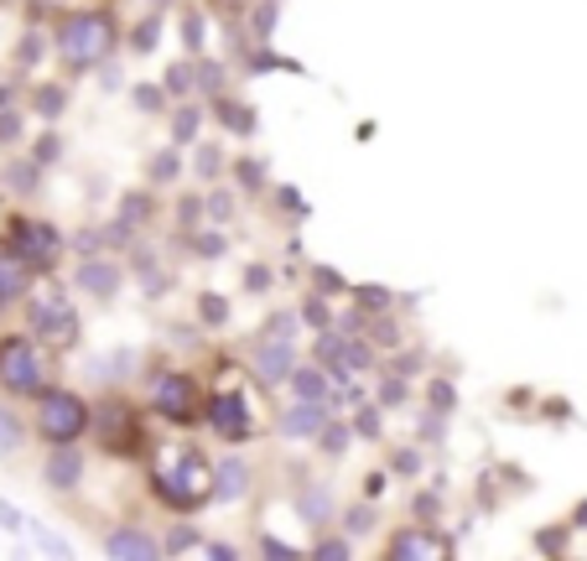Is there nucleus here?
Returning <instances> with one entry per match:
<instances>
[{
    "mask_svg": "<svg viewBox=\"0 0 587 561\" xmlns=\"http://www.w3.org/2000/svg\"><path fill=\"white\" fill-rule=\"evenodd\" d=\"M146 219V198H125V209H120V224H141Z\"/></svg>",
    "mask_w": 587,
    "mask_h": 561,
    "instance_id": "nucleus-33",
    "label": "nucleus"
},
{
    "mask_svg": "<svg viewBox=\"0 0 587 561\" xmlns=\"http://www.w3.org/2000/svg\"><path fill=\"white\" fill-rule=\"evenodd\" d=\"M323 426H328V406H323V400H297L282 416L286 437H323Z\"/></svg>",
    "mask_w": 587,
    "mask_h": 561,
    "instance_id": "nucleus-12",
    "label": "nucleus"
},
{
    "mask_svg": "<svg viewBox=\"0 0 587 561\" xmlns=\"http://www.w3.org/2000/svg\"><path fill=\"white\" fill-rule=\"evenodd\" d=\"M416 467H422V458H411V452H405V458H396V473H416Z\"/></svg>",
    "mask_w": 587,
    "mask_h": 561,
    "instance_id": "nucleus-50",
    "label": "nucleus"
},
{
    "mask_svg": "<svg viewBox=\"0 0 587 561\" xmlns=\"http://www.w3.org/2000/svg\"><path fill=\"white\" fill-rule=\"evenodd\" d=\"M22 136V125H16V115H0V140H16Z\"/></svg>",
    "mask_w": 587,
    "mask_h": 561,
    "instance_id": "nucleus-45",
    "label": "nucleus"
},
{
    "mask_svg": "<svg viewBox=\"0 0 587 561\" xmlns=\"http://www.w3.org/2000/svg\"><path fill=\"white\" fill-rule=\"evenodd\" d=\"M235 172H239V183H245V187H260V183H265V166H260V162H239Z\"/></svg>",
    "mask_w": 587,
    "mask_h": 561,
    "instance_id": "nucleus-32",
    "label": "nucleus"
},
{
    "mask_svg": "<svg viewBox=\"0 0 587 561\" xmlns=\"http://www.w3.org/2000/svg\"><path fill=\"white\" fill-rule=\"evenodd\" d=\"M245 484H250V467L239 463V458H224V463L213 467V499L218 504H235L239 494H245Z\"/></svg>",
    "mask_w": 587,
    "mask_h": 561,
    "instance_id": "nucleus-15",
    "label": "nucleus"
},
{
    "mask_svg": "<svg viewBox=\"0 0 587 561\" xmlns=\"http://www.w3.org/2000/svg\"><path fill=\"white\" fill-rule=\"evenodd\" d=\"M312 276H317V291H344V276H338V271H328V265H317Z\"/></svg>",
    "mask_w": 587,
    "mask_h": 561,
    "instance_id": "nucleus-34",
    "label": "nucleus"
},
{
    "mask_svg": "<svg viewBox=\"0 0 587 561\" xmlns=\"http://www.w3.org/2000/svg\"><path fill=\"white\" fill-rule=\"evenodd\" d=\"M218 166H224V157H218L213 146H203V151H198V177H218Z\"/></svg>",
    "mask_w": 587,
    "mask_h": 561,
    "instance_id": "nucleus-28",
    "label": "nucleus"
},
{
    "mask_svg": "<svg viewBox=\"0 0 587 561\" xmlns=\"http://www.w3.org/2000/svg\"><path fill=\"white\" fill-rule=\"evenodd\" d=\"M297 504H302L307 520H328V499H323V489H307Z\"/></svg>",
    "mask_w": 587,
    "mask_h": 561,
    "instance_id": "nucleus-24",
    "label": "nucleus"
},
{
    "mask_svg": "<svg viewBox=\"0 0 587 561\" xmlns=\"http://www.w3.org/2000/svg\"><path fill=\"white\" fill-rule=\"evenodd\" d=\"M37 5H52V0H37Z\"/></svg>",
    "mask_w": 587,
    "mask_h": 561,
    "instance_id": "nucleus-51",
    "label": "nucleus"
},
{
    "mask_svg": "<svg viewBox=\"0 0 587 561\" xmlns=\"http://www.w3.org/2000/svg\"><path fill=\"white\" fill-rule=\"evenodd\" d=\"M104 551L110 557H130V561H151L157 557V540L146 536V531H115V536L104 540Z\"/></svg>",
    "mask_w": 587,
    "mask_h": 561,
    "instance_id": "nucleus-18",
    "label": "nucleus"
},
{
    "mask_svg": "<svg viewBox=\"0 0 587 561\" xmlns=\"http://www.w3.org/2000/svg\"><path fill=\"white\" fill-rule=\"evenodd\" d=\"M250 370H255L260 385L291 379V370H297V317H291V312H276V317L255 333V344H250Z\"/></svg>",
    "mask_w": 587,
    "mask_h": 561,
    "instance_id": "nucleus-3",
    "label": "nucleus"
},
{
    "mask_svg": "<svg viewBox=\"0 0 587 561\" xmlns=\"http://www.w3.org/2000/svg\"><path fill=\"white\" fill-rule=\"evenodd\" d=\"M198 312H203V323H224V317H229V302H224V297H203Z\"/></svg>",
    "mask_w": 587,
    "mask_h": 561,
    "instance_id": "nucleus-27",
    "label": "nucleus"
},
{
    "mask_svg": "<svg viewBox=\"0 0 587 561\" xmlns=\"http://www.w3.org/2000/svg\"><path fill=\"white\" fill-rule=\"evenodd\" d=\"M203 42V22H198V16H188V47H198Z\"/></svg>",
    "mask_w": 587,
    "mask_h": 561,
    "instance_id": "nucleus-49",
    "label": "nucleus"
},
{
    "mask_svg": "<svg viewBox=\"0 0 587 561\" xmlns=\"http://www.w3.org/2000/svg\"><path fill=\"white\" fill-rule=\"evenodd\" d=\"M260 551H265V557H276V561H286V557H291V551H286L282 540H265V546H260Z\"/></svg>",
    "mask_w": 587,
    "mask_h": 561,
    "instance_id": "nucleus-48",
    "label": "nucleus"
},
{
    "mask_svg": "<svg viewBox=\"0 0 587 561\" xmlns=\"http://www.w3.org/2000/svg\"><path fill=\"white\" fill-rule=\"evenodd\" d=\"M115 42H120V32L104 11H73V16H63V26H58V58H63L73 73L99 68V63L115 52Z\"/></svg>",
    "mask_w": 587,
    "mask_h": 561,
    "instance_id": "nucleus-2",
    "label": "nucleus"
},
{
    "mask_svg": "<svg viewBox=\"0 0 587 561\" xmlns=\"http://www.w3.org/2000/svg\"><path fill=\"white\" fill-rule=\"evenodd\" d=\"M312 557H323V561H328V557H349V546H344V540H323Z\"/></svg>",
    "mask_w": 587,
    "mask_h": 561,
    "instance_id": "nucleus-40",
    "label": "nucleus"
},
{
    "mask_svg": "<svg viewBox=\"0 0 587 561\" xmlns=\"http://www.w3.org/2000/svg\"><path fill=\"white\" fill-rule=\"evenodd\" d=\"M0 385L11 396H42L48 390V370L32 338H0Z\"/></svg>",
    "mask_w": 587,
    "mask_h": 561,
    "instance_id": "nucleus-5",
    "label": "nucleus"
},
{
    "mask_svg": "<svg viewBox=\"0 0 587 561\" xmlns=\"http://www.w3.org/2000/svg\"><path fill=\"white\" fill-rule=\"evenodd\" d=\"M151 42H157V22H146L141 32H136V52H151Z\"/></svg>",
    "mask_w": 587,
    "mask_h": 561,
    "instance_id": "nucleus-41",
    "label": "nucleus"
},
{
    "mask_svg": "<svg viewBox=\"0 0 587 561\" xmlns=\"http://www.w3.org/2000/svg\"><path fill=\"white\" fill-rule=\"evenodd\" d=\"M151 406H157L166 421H192L198 411H203V396H198V385H192L188 374L162 370L157 379H151Z\"/></svg>",
    "mask_w": 587,
    "mask_h": 561,
    "instance_id": "nucleus-8",
    "label": "nucleus"
},
{
    "mask_svg": "<svg viewBox=\"0 0 587 561\" xmlns=\"http://www.w3.org/2000/svg\"><path fill=\"white\" fill-rule=\"evenodd\" d=\"M84 426H89L84 396H73V390H42V396H37V432H42L52 447L78 442Z\"/></svg>",
    "mask_w": 587,
    "mask_h": 561,
    "instance_id": "nucleus-4",
    "label": "nucleus"
},
{
    "mask_svg": "<svg viewBox=\"0 0 587 561\" xmlns=\"http://www.w3.org/2000/svg\"><path fill=\"white\" fill-rule=\"evenodd\" d=\"M317 364L333 374V379H349V374H364L375 359H370V349L359 344V333H323L317 338Z\"/></svg>",
    "mask_w": 587,
    "mask_h": 561,
    "instance_id": "nucleus-9",
    "label": "nucleus"
},
{
    "mask_svg": "<svg viewBox=\"0 0 587 561\" xmlns=\"http://www.w3.org/2000/svg\"><path fill=\"white\" fill-rule=\"evenodd\" d=\"M42 473H48L52 489H73V484L84 478V452H68V442H63V452H52Z\"/></svg>",
    "mask_w": 587,
    "mask_h": 561,
    "instance_id": "nucleus-17",
    "label": "nucleus"
},
{
    "mask_svg": "<svg viewBox=\"0 0 587 561\" xmlns=\"http://www.w3.org/2000/svg\"><path fill=\"white\" fill-rule=\"evenodd\" d=\"M198 89L218 99V94H224V68H218V63H203V68H198Z\"/></svg>",
    "mask_w": 587,
    "mask_h": 561,
    "instance_id": "nucleus-22",
    "label": "nucleus"
},
{
    "mask_svg": "<svg viewBox=\"0 0 587 561\" xmlns=\"http://www.w3.org/2000/svg\"><path fill=\"white\" fill-rule=\"evenodd\" d=\"M78 286L89 291V297H115V286H120V265L115 260H84L78 265Z\"/></svg>",
    "mask_w": 587,
    "mask_h": 561,
    "instance_id": "nucleus-14",
    "label": "nucleus"
},
{
    "mask_svg": "<svg viewBox=\"0 0 587 561\" xmlns=\"http://www.w3.org/2000/svg\"><path fill=\"white\" fill-rule=\"evenodd\" d=\"M32 327H37V338L52 344V349H68L78 344V312L63 291H42V297H32Z\"/></svg>",
    "mask_w": 587,
    "mask_h": 561,
    "instance_id": "nucleus-6",
    "label": "nucleus"
},
{
    "mask_svg": "<svg viewBox=\"0 0 587 561\" xmlns=\"http://www.w3.org/2000/svg\"><path fill=\"white\" fill-rule=\"evenodd\" d=\"M323 447H328L333 458H344V447H349V426H323Z\"/></svg>",
    "mask_w": 587,
    "mask_h": 561,
    "instance_id": "nucleus-26",
    "label": "nucleus"
},
{
    "mask_svg": "<svg viewBox=\"0 0 587 561\" xmlns=\"http://www.w3.org/2000/svg\"><path fill=\"white\" fill-rule=\"evenodd\" d=\"M302 317H307L312 327H328V307H323V302H307V307H302Z\"/></svg>",
    "mask_w": 587,
    "mask_h": 561,
    "instance_id": "nucleus-39",
    "label": "nucleus"
},
{
    "mask_svg": "<svg viewBox=\"0 0 587 561\" xmlns=\"http://www.w3.org/2000/svg\"><path fill=\"white\" fill-rule=\"evenodd\" d=\"M151 484H157V499L172 504V510H203L213 499V467L198 447L177 442V447H162L157 452Z\"/></svg>",
    "mask_w": 587,
    "mask_h": 561,
    "instance_id": "nucleus-1",
    "label": "nucleus"
},
{
    "mask_svg": "<svg viewBox=\"0 0 587 561\" xmlns=\"http://www.w3.org/2000/svg\"><path fill=\"white\" fill-rule=\"evenodd\" d=\"M209 426L224 437V442H245L250 437V400L239 396V390H218V396L209 400Z\"/></svg>",
    "mask_w": 587,
    "mask_h": 561,
    "instance_id": "nucleus-10",
    "label": "nucleus"
},
{
    "mask_svg": "<svg viewBox=\"0 0 587 561\" xmlns=\"http://www.w3.org/2000/svg\"><path fill=\"white\" fill-rule=\"evenodd\" d=\"M291 390H297V400H323V406H333V374L317 364V370H291Z\"/></svg>",
    "mask_w": 587,
    "mask_h": 561,
    "instance_id": "nucleus-16",
    "label": "nucleus"
},
{
    "mask_svg": "<svg viewBox=\"0 0 587 561\" xmlns=\"http://www.w3.org/2000/svg\"><path fill=\"white\" fill-rule=\"evenodd\" d=\"M353 432H359V437H375V432H379V416H375V406H370L364 416L353 421Z\"/></svg>",
    "mask_w": 587,
    "mask_h": 561,
    "instance_id": "nucleus-38",
    "label": "nucleus"
},
{
    "mask_svg": "<svg viewBox=\"0 0 587 561\" xmlns=\"http://www.w3.org/2000/svg\"><path fill=\"white\" fill-rule=\"evenodd\" d=\"M177 172H183V162H177V151H162V157L151 162V177H157V183H172Z\"/></svg>",
    "mask_w": 587,
    "mask_h": 561,
    "instance_id": "nucleus-23",
    "label": "nucleus"
},
{
    "mask_svg": "<svg viewBox=\"0 0 587 561\" xmlns=\"http://www.w3.org/2000/svg\"><path fill=\"white\" fill-rule=\"evenodd\" d=\"M11 250L32 265V271H52L58 255H63V234L42 224V219H16L11 224Z\"/></svg>",
    "mask_w": 587,
    "mask_h": 561,
    "instance_id": "nucleus-7",
    "label": "nucleus"
},
{
    "mask_svg": "<svg viewBox=\"0 0 587 561\" xmlns=\"http://www.w3.org/2000/svg\"><path fill=\"white\" fill-rule=\"evenodd\" d=\"M432 406L447 411V406H452V385H432Z\"/></svg>",
    "mask_w": 587,
    "mask_h": 561,
    "instance_id": "nucleus-44",
    "label": "nucleus"
},
{
    "mask_svg": "<svg viewBox=\"0 0 587 561\" xmlns=\"http://www.w3.org/2000/svg\"><path fill=\"white\" fill-rule=\"evenodd\" d=\"M136 104H141V110H157V104H162V94H157V89H136Z\"/></svg>",
    "mask_w": 587,
    "mask_h": 561,
    "instance_id": "nucleus-46",
    "label": "nucleus"
},
{
    "mask_svg": "<svg viewBox=\"0 0 587 561\" xmlns=\"http://www.w3.org/2000/svg\"><path fill=\"white\" fill-rule=\"evenodd\" d=\"M198 255H209V260H218L224 255V234H198V245H192Z\"/></svg>",
    "mask_w": 587,
    "mask_h": 561,
    "instance_id": "nucleus-29",
    "label": "nucleus"
},
{
    "mask_svg": "<svg viewBox=\"0 0 587 561\" xmlns=\"http://www.w3.org/2000/svg\"><path fill=\"white\" fill-rule=\"evenodd\" d=\"M37 104H42V110H48V115H58V110H63V94H58V89L37 94Z\"/></svg>",
    "mask_w": 587,
    "mask_h": 561,
    "instance_id": "nucleus-42",
    "label": "nucleus"
},
{
    "mask_svg": "<svg viewBox=\"0 0 587 561\" xmlns=\"http://www.w3.org/2000/svg\"><path fill=\"white\" fill-rule=\"evenodd\" d=\"M0 525H5V531H22V514L11 510V504H0Z\"/></svg>",
    "mask_w": 587,
    "mask_h": 561,
    "instance_id": "nucleus-47",
    "label": "nucleus"
},
{
    "mask_svg": "<svg viewBox=\"0 0 587 561\" xmlns=\"http://www.w3.org/2000/svg\"><path fill=\"white\" fill-rule=\"evenodd\" d=\"M359 302L375 312V307H390V291H385V286H359Z\"/></svg>",
    "mask_w": 587,
    "mask_h": 561,
    "instance_id": "nucleus-30",
    "label": "nucleus"
},
{
    "mask_svg": "<svg viewBox=\"0 0 587 561\" xmlns=\"http://www.w3.org/2000/svg\"><path fill=\"white\" fill-rule=\"evenodd\" d=\"M172 136H177V140H192V136H198V110H192V104H183V110L172 115Z\"/></svg>",
    "mask_w": 587,
    "mask_h": 561,
    "instance_id": "nucleus-21",
    "label": "nucleus"
},
{
    "mask_svg": "<svg viewBox=\"0 0 587 561\" xmlns=\"http://www.w3.org/2000/svg\"><path fill=\"white\" fill-rule=\"evenodd\" d=\"M390 557L396 561H442V557H452V546L447 540H432V531H400L396 540H390Z\"/></svg>",
    "mask_w": 587,
    "mask_h": 561,
    "instance_id": "nucleus-11",
    "label": "nucleus"
},
{
    "mask_svg": "<svg viewBox=\"0 0 587 561\" xmlns=\"http://www.w3.org/2000/svg\"><path fill=\"white\" fill-rule=\"evenodd\" d=\"M282 203L291 213H307V203H302V192H297V187H282Z\"/></svg>",
    "mask_w": 587,
    "mask_h": 561,
    "instance_id": "nucleus-43",
    "label": "nucleus"
},
{
    "mask_svg": "<svg viewBox=\"0 0 587 561\" xmlns=\"http://www.w3.org/2000/svg\"><path fill=\"white\" fill-rule=\"evenodd\" d=\"M16 447H22V421H16L11 411H5V406H0V458H11Z\"/></svg>",
    "mask_w": 587,
    "mask_h": 561,
    "instance_id": "nucleus-20",
    "label": "nucleus"
},
{
    "mask_svg": "<svg viewBox=\"0 0 587 561\" xmlns=\"http://www.w3.org/2000/svg\"><path fill=\"white\" fill-rule=\"evenodd\" d=\"M245 286H250V291H265V286H271V271H265V265H250V271H245Z\"/></svg>",
    "mask_w": 587,
    "mask_h": 561,
    "instance_id": "nucleus-37",
    "label": "nucleus"
},
{
    "mask_svg": "<svg viewBox=\"0 0 587 561\" xmlns=\"http://www.w3.org/2000/svg\"><path fill=\"white\" fill-rule=\"evenodd\" d=\"M218 115H224V125H229V130H239V136H245V130H255V110H245V104L224 99V94H218Z\"/></svg>",
    "mask_w": 587,
    "mask_h": 561,
    "instance_id": "nucleus-19",
    "label": "nucleus"
},
{
    "mask_svg": "<svg viewBox=\"0 0 587 561\" xmlns=\"http://www.w3.org/2000/svg\"><path fill=\"white\" fill-rule=\"evenodd\" d=\"M209 213H213V219H229V213H235V198H229V192H213Z\"/></svg>",
    "mask_w": 587,
    "mask_h": 561,
    "instance_id": "nucleus-36",
    "label": "nucleus"
},
{
    "mask_svg": "<svg viewBox=\"0 0 587 561\" xmlns=\"http://www.w3.org/2000/svg\"><path fill=\"white\" fill-rule=\"evenodd\" d=\"M26 286H32V265L16 250H0V307L26 297Z\"/></svg>",
    "mask_w": 587,
    "mask_h": 561,
    "instance_id": "nucleus-13",
    "label": "nucleus"
},
{
    "mask_svg": "<svg viewBox=\"0 0 587 561\" xmlns=\"http://www.w3.org/2000/svg\"><path fill=\"white\" fill-rule=\"evenodd\" d=\"M37 546H42L48 557H68V540H58L52 531H37Z\"/></svg>",
    "mask_w": 587,
    "mask_h": 561,
    "instance_id": "nucleus-35",
    "label": "nucleus"
},
{
    "mask_svg": "<svg viewBox=\"0 0 587 561\" xmlns=\"http://www.w3.org/2000/svg\"><path fill=\"white\" fill-rule=\"evenodd\" d=\"M192 546H198V531H188V525H177L172 540H166V551H192Z\"/></svg>",
    "mask_w": 587,
    "mask_h": 561,
    "instance_id": "nucleus-31",
    "label": "nucleus"
},
{
    "mask_svg": "<svg viewBox=\"0 0 587 561\" xmlns=\"http://www.w3.org/2000/svg\"><path fill=\"white\" fill-rule=\"evenodd\" d=\"M166 89H172V94H188L192 89V68H188V63H172V68H166Z\"/></svg>",
    "mask_w": 587,
    "mask_h": 561,
    "instance_id": "nucleus-25",
    "label": "nucleus"
}]
</instances>
